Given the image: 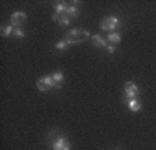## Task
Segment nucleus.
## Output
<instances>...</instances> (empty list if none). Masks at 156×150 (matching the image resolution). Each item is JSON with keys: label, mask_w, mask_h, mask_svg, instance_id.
I'll return each mask as SVG.
<instances>
[{"label": "nucleus", "mask_w": 156, "mask_h": 150, "mask_svg": "<svg viewBox=\"0 0 156 150\" xmlns=\"http://www.w3.org/2000/svg\"><path fill=\"white\" fill-rule=\"evenodd\" d=\"M89 32L85 29H71L68 31L64 35V40L68 45H75V43L85 42L87 39H89Z\"/></svg>", "instance_id": "obj_1"}, {"label": "nucleus", "mask_w": 156, "mask_h": 150, "mask_svg": "<svg viewBox=\"0 0 156 150\" xmlns=\"http://www.w3.org/2000/svg\"><path fill=\"white\" fill-rule=\"evenodd\" d=\"M36 86H38L39 90L46 92V90H49L50 88H53V86H57V85H56L55 81H53L52 75H46V77L41 78L38 82H36Z\"/></svg>", "instance_id": "obj_2"}, {"label": "nucleus", "mask_w": 156, "mask_h": 150, "mask_svg": "<svg viewBox=\"0 0 156 150\" xmlns=\"http://www.w3.org/2000/svg\"><path fill=\"white\" fill-rule=\"evenodd\" d=\"M119 26V18L117 17H106L101 22V28L103 31H113Z\"/></svg>", "instance_id": "obj_3"}, {"label": "nucleus", "mask_w": 156, "mask_h": 150, "mask_svg": "<svg viewBox=\"0 0 156 150\" xmlns=\"http://www.w3.org/2000/svg\"><path fill=\"white\" fill-rule=\"evenodd\" d=\"M25 21H27V14L23 13V11H16V13L11 15V24H13V26H16V28H18L20 25H23Z\"/></svg>", "instance_id": "obj_4"}, {"label": "nucleus", "mask_w": 156, "mask_h": 150, "mask_svg": "<svg viewBox=\"0 0 156 150\" xmlns=\"http://www.w3.org/2000/svg\"><path fill=\"white\" fill-rule=\"evenodd\" d=\"M124 92H126V96L128 99H135V96L138 95V88H136V85L134 82H127Z\"/></svg>", "instance_id": "obj_5"}, {"label": "nucleus", "mask_w": 156, "mask_h": 150, "mask_svg": "<svg viewBox=\"0 0 156 150\" xmlns=\"http://www.w3.org/2000/svg\"><path fill=\"white\" fill-rule=\"evenodd\" d=\"M53 150H71V146L66 142V139L63 136L57 138L55 143H53Z\"/></svg>", "instance_id": "obj_6"}, {"label": "nucleus", "mask_w": 156, "mask_h": 150, "mask_svg": "<svg viewBox=\"0 0 156 150\" xmlns=\"http://www.w3.org/2000/svg\"><path fill=\"white\" fill-rule=\"evenodd\" d=\"M91 40H92V43H94V46H96V47H106L107 46L106 39H103L101 35H92Z\"/></svg>", "instance_id": "obj_7"}, {"label": "nucleus", "mask_w": 156, "mask_h": 150, "mask_svg": "<svg viewBox=\"0 0 156 150\" xmlns=\"http://www.w3.org/2000/svg\"><path fill=\"white\" fill-rule=\"evenodd\" d=\"M128 108H130L131 111H140L141 110V103L140 100H136V99H130L128 100Z\"/></svg>", "instance_id": "obj_8"}, {"label": "nucleus", "mask_w": 156, "mask_h": 150, "mask_svg": "<svg viewBox=\"0 0 156 150\" xmlns=\"http://www.w3.org/2000/svg\"><path fill=\"white\" fill-rule=\"evenodd\" d=\"M107 40H109L110 43H120L121 36H120V33L112 32V33H109V35H107Z\"/></svg>", "instance_id": "obj_9"}, {"label": "nucleus", "mask_w": 156, "mask_h": 150, "mask_svg": "<svg viewBox=\"0 0 156 150\" xmlns=\"http://www.w3.org/2000/svg\"><path fill=\"white\" fill-rule=\"evenodd\" d=\"M78 13H80L78 7H75V6H68V7H67V11H66V15H68V17H77Z\"/></svg>", "instance_id": "obj_10"}, {"label": "nucleus", "mask_w": 156, "mask_h": 150, "mask_svg": "<svg viewBox=\"0 0 156 150\" xmlns=\"http://www.w3.org/2000/svg\"><path fill=\"white\" fill-rule=\"evenodd\" d=\"M67 4L66 3H63V2H60V3H57L55 6V10H56V13L57 14H62V13H66L67 11Z\"/></svg>", "instance_id": "obj_11"}, {"label": "nucleus", "mask_w": 156, "mask_h": 150, "mask_svg": "<svg viewBox=\"0 0 156 150\" xmlns=\"http://www.w3.org/2000/svg\"><path fill=\"white\" fill-rule=\"evenodd\" d=\"M52 78H53V81H55V84L57 86H60V82L63 81V72H60V71H57V72H55V74L52 75Z\"/></svg>", "instance_id": "obj_12"}, {"label": "nucleus", "mask_w": 156, "mask_h": 150, "mask_svg": "<svg viewBox=\"0 0 156 150\" xmlns=\"http://www.w3.org/2000/svg\"><path fill=\"white\" fill-rule=\"evenodd\" d=\"M14 32V28L13 25H4L2 26V35L3 36H10V33Z\"/></svg>", "instance_id": "obj_13"}, {"label": "nucleus", "mask_w": 156, "mask_h": 150, "mask_svg": "<svg viewBox=\"0 0 156 150\" xmlns=\"http://www.w3.org/2000/svg\"><path fill=\"white\" fill-rule=\"evenodd\" d=\"M57 22L60 24V25L66 26V25H70V22H71V21H70V17H68V15H60V17H58Z\"/></svg>", "instance_id": "obj_14"}, {"label": "nucleus", "mask_w": 156, "mask_h": 150, "mask_svg": "<svg viewBox=\"0 0 156 150\" xmlns=\"http://www.w3.org/2000/svg\"><path fill=\"white\" fill-rule=\"evenodd\" d=\"M67 46H68V43L66 42L64 39H63V40H60V42H57V43H56V45H55V47H56V49H57V50H64V49H67Z\"/></svg>", "instance_id": "obj_15"}, {"label": "nucleus", "mask_w": 156, "mask_h": 150, "mask_svg": "<svg viewBox=\"0 0 156 150\" xmlns=\"http://www.w3.org/2000/svg\"><path fill=\"white\" fill-rule=\"evenodd\" d=\"M14 35L18 36V38H24V36H25V33L20 29V28H14Z\"/></svg>", "instance_id": "obj_16"}, {"label": "nucleus", "mask_w": 156, "mask_h": 150, "mask_svg": "<svg viewBox=\"0 0 156 150\" xmlns=\"http://www.w3.org/2000/svg\"><path fill=\"white\" fill-rule=\"evenodd\" d=\"M106 49H107V52H109V53L112 54V53L116 52V46H114V45H107V46H106Z\"/></svg>", "instance_id": "obj_17"}]
</instances>
